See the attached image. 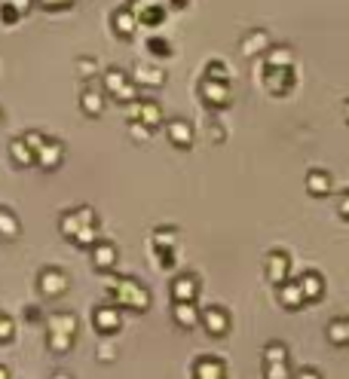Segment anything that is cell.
Masks as SVG:
<instances>
[{
    "instance_id": "6",
    "label": "cell",
    "mask_w": 349,
    "mask_h": 379,
    "mask_svg": "<svg viewBox=\"0 0 349 379\" xmlns=\"http://www.w3.org/2000/svg\"><path fill=\"white\" fill-rule=\"evenodd\" d=\"M199 327L206 330L211 339H224L230 334V327H233V318H230L227 306H220V303H211V306L199 309Z\"/></svg>"
},
{
    "instance_id": "18",
    "label": "cell",
    "mask_w": 349,
    "mask_h": 379,
    "mask_svg": "<svg viewBox=\"0 0 349 379\" xmlns=\"http://www.w3.org/2000/svg\"><path fill=\"white\" fill-rule=\"evenodd\" d=\"M294 282H297V288L303 294V303H319L321 297H325V291H328L325 275H321L319 270H307L300 279H294Z\"/></svg>"
},
{
    "instance_id": "50",
    "label": "cell",
    "mask_w": 349,
    "mask_h": 379,
    "mask_svg": "<svg viewBox=\"0 0 349 379\" xmlns=\"http://www.w3.org/2000/svg\"><path fill=\"white\" fill-rule=\"evenodd\" d=\"M0 379H9V371H6L4 364H0Z\"/></svg>"
},
{
    "instance_id": "20",
    "label": "cell",
    "mask_w": 349,
    "mask_h": 379,
    "mask_svg": "<svg viewBox=\"0 0 349 379\" xmlns=\"http://www.w3.org/2000/svg\"><path fill=\"white\" fill-rule=\"evenodd\" d=\"M307 193L312 199H325L334 193V174H331L328 169H309L307 172Z\"/></svg>"
},
{
    "instance_id": "29",
    "label": "cell",
    "mask_w": 349,
    "mask_h": 379,
    "mask_svg": "<svg viewBox=\"0 0 349 379\" xmlns=\"http://www.w3.org/2000/svg\"><path fill=\"white\" fill-rule=\"evenodd\" d=\"M22 233V224H18V217L13 215L9 208L0 205V239H6V242H13Z\"/></svg>"
},
{
    "instance_id": "46",
    "label": "cell",
    "mask_w": 349,
    "mask_h": 379,
    "mask_svg": "<svg viewBox=\"0 0 349 379\" xmlns=\"http://www.w3.org/2000/svg\"><path fill=\"white\" fill-rule=\"evenodd\" d=\"M190 0H165V9H187Z\"/></svg>"
},
{
    "instance_id": "27",
    "label": "cell",
    "mask_w": 349,
    "mask_h": 379,
    "mask_svg": "<svg viewBox=\"0 0 349 379\" xmlns=\"http://www.w3.org/2000/svg\"><path fill=\"white\" fill-rule=\"evenodd\" d=\"M325 337L331 346L337 349H349V315H340V318H331L328 327H325Z\"/></svg>"
},
{
    "instance_id": "2",
    "label": "cell",
    "mask_w": 349,
    "mask_h": 379,
    "mask_svg": "<svg viewBox=\"0 0 349 379\" xmlns=\"http://www.w3.org/2000/svg\"><path fill=\"white\" fill-rule=\"evenodd\" d=\"M77 330H80V321L73 312H52L46 318V346H49V352L68 355L73 343H77Z\"/></svg>"
},
{
    "instance_id": "23",
    "label": "cell",
    "mask_w": 349,
    "mask_h": 379,
    "mask_svg": "<svg viewBox=\"0 0 349 379\" xmlns=\"http://www.w3.org/2000/svg\"><path fill=\"white\" fill-rule=\"evenodd\" d=\"M105 104H107V95L101 89L86 86V89L80 92V110H83V116L98 119L101 114H105Z\"/></svg>"
},
{
    "instance_id": "24",
    "label": "cell",
    "mask_w": 349,
    "mask_h": 379,
    "mask_svg": "<svg viewBox=\"0 0 349 379\" xmlns=\"http://www.w3.org/2000/svg\"><path fill=\"white\" fill-rule=\"evenodd\" d=\"M261 59H264V68H291L294 49L288 43H270V49H266Z\"/></svg>"
},
{
    "instance_id": "33",
    "label": "cell",
    "mask_w": 349,
    "mask_h": 379,
    "mask_svg": "<svg viewBox=\"0 0 349 379\" xmlns=\"http://www.w3.org/2000/svg\"><path fill=\"white\" fill-rule=\"evenodd\" d=\"M230 71L227 68V61L224 59H211V61H206V80H224V83H230Z\"/></svg>"
},
{
    "instance_id": "14",
    "label": "cell",
    "mask_w": 349,
    "mask_h": 379,
    "mask_svg": "<svg viewBox=\"0 0 349 379\" xmlns=\"http://www.w3.org/2000/svg\"><path fill=\"white\" fill-rule=\"evenodd\" d=\"M126 6L135 13L138 25H147V28L162 25L165 16H169V9H165V4H160V0H129Z\"/></svg>"
},
{
    "instance_id": "39",
    "label": "cell",
    "mask_w": 349,
    "mask_h": 379,
    "mask_svg": "<svg viewBox=\"0 0 349 379\" xmlns=\"http://www.w3.org/2000/svg\"><path fill=\"white\" fill-rule=\"evenodd\" d=\"M18 138H22V141L31 147V153L40 150V144L46 141V135H43V132H34V128H31V132H25V135H18Z\"/></svg>"
},
{
    "instance_id": "21",
    "label": "cell",
    "mask_w": 349,
    "mask_h": 379,
    "mask_svg": "<svg viewBox=\"0 0 349 379\" xmlns=\"http://www.w3.org/2000/svg\"><path fill=\"white\" fill-rule=\"evenodd\" d=\"M129 77H132L138 89H160L165 83V68L162 64H138Z\"/></svg>"
},
{
    "instance_id": "37",
    "label": "cell",
    "mask_w": 349,
    "mask_h": 379,
    "mask_svg": "<svg viewBox=\"0 0 349 379\" xmlns=\"http://www.w3.org/2000/svg\"><path fill=\"white\" fill-rule=\"evenodd\" d=\"M98 361L101 364H110V361H114V358H117V346L114 343H110V339H101V346H98Z\"/></svg>"
},
{
    "instance_id": "7",
    "label": "cell",
    "mask_w": 349,
    "mask_h": 379,
    "mask_svg": "<svg viewBox=\"0 0 349 379\" xmlns=\"http://www.w3.org/2000/svg\"><path fill=\"white\" fill-rule=\"evenodd\" d=\"M199 101H202V107H208V110H227L230 104H233V89H230V83H224V80H206L202 77Z\"/></svg>"
},
{
    "instance_id": "49",
    "label": "cell",
    "mask_w": 349,
    "mask_h": 379,
    "mask_svg": "<svg viewBox=\"0 0 349 379\" xmlns=\"http://www.w3.org/2000/svg\"><path fill=\"white\" fill-rule=\"evenodd\" d=\"M343 116H346V126H349V98L343 101Z\"/></svg>"
},
{
    "instance_id": "15",
    "label": "cell",
    "mask_w": 349,
    "mask_h": 379,
    "mask_svg": "<svg viewBox=\"0 0 349 379\" xmlns=\"http://www.w3.org/2000/svg\"><path fill=\"white\" fill-rule=\"evenodd\" d=\"M190 379H227V364L218 355H196L190 364Z\"/></svg>"
},
{
    "instance_id": "42",
    "label": "cell",
    "mask_w": 349,
    "mask_h": 379,
    "mask_svg": "<svg viewBox=\"0 0 349 379\" xmlns=\"http://www.w3.org/2000/svg\"><path fill=\"white\" fill-rule=\"evenodd\" d=\"M337 215H340V217H343L346 224H349V190L340 193V199H337Z\"/></svg>"
},
{
    "instance_id": "40",
    "label": "cell",
    "mask_w": 349,
    "mask_h": 379,
    "mask_svg": "<svg viewBox=\"0 0 349 379\" xmlns=\"http://www.w3.org/2000/svg\"><path fill=\"white\" fill-rule=\"evenodd\" d=\"M291 379H325V376H321V371H316V367H297V371H294L291 373Z\"/></svg>"
},
{
    "instance_id": "12",
    "label": "cell",
    "mask_w": 349,
    "mask_h": 379,
    "mask_svg": "<svg viewBox=\"0 0 349 379\" xmlns=\"http://www.w3.org/2000/svg\"><path fill=\"white\" fill-rule=\"evenodd\" d=\"M165 138L174 150H193V141H196V128H193L190 119L184 116H172L165 119Z\"/></svg>"
},
{
    "instance_id": "28",
    "label": "cell",
    "mask_w": 349,
    "mask_h": 379,
    "mask_svg": "<svg viewBox=\"0 0 349 379\" xmlns=\"http://www.w3.org/2000/svg\"><path fill=\"white\" fill-rule=\"evenodd\" d=\"M178 239H181L178 227H156L150 233V245H153V251H174Z\"/></svg>"
},
{
    "instance_id": "1",
    "label": "cell",
    "mask_w": 349,
    "mask_h": 379,
    "mask_svg": "<svg viewBox=\"0 0 349 379\" xmlns=\"http://www.w3.org/2000/svg\"><path fill=\"white\" fill-rule=\"evenodd\" d=\"M107 303H114L123 312H135V315H144L150 309V291H147L144 282H138L135 275H114L107 284Z\"/></svg>"
},
{
    "instance_id": "4",
    "label": "cell",
    "mask_w": 349,
    "mask_h": 379,
    "mask_svg": "<svg viewBox=\"0 0 349 379\" xmlns=\"http://www.w3.org/2000/svg\"><path fill=\"white\" fill-rule=\"evenodd\" d=\"M261 86L276 98L291 95L297 86V68H261Z\"/></svg>"
},
{
    "instance_id": "25",
    "label": "cell",
    "mask_w": 349,
    "mask_h": 379,
    "mask_svg": "<svg viewBox=\"0 0 349 379\" xmlns=\"http://www.w3.org/2000/svg\"><path fill=\"white\" fill-rule=\"evenodd\" d=\"M172 321L181 330L199 327V309H196V303H172Z\"/></svg>"
},
{
    "instance_id": "35",
    "label": "cell",
    "mask_w": 349,
    "mask_h": 379,
    "mask_svg": "<svg viewBox=\"0 0 349 379\" xmlns=\"http://www.w3.org/2000/svg\"><path fill=\"white\" fill-rule=\"evenodd\" d=\"M77 73L83 80H92L98 73V61L95 59H77Z\"/></svg>"
},
{
    "instance_id": "34",
    "label": "cell",
    "mask_w": 349,
    "mask_h": 379,
    "mask_svg": "<svg viewBox=\"0 0 349 379\" xmlns=\"http://www.w3.org/2000/svg\"><path fill=\"white\" fill-rule=\"evenodd\" d=\"M37 6H43L46 13H61V9H71L77 0H34Z\"/></svg>"
},
{
    "instance_id": "19",
    "label": "cell",
    "mask_w": 349,
    "mask_h": 379,
    "mask_svg": "<svg viewBox=\"0 0 349 379\" xmlns=\"http://www.w3.org/2000/svg\"><path fill=\"white\" fill-rule=\"evenodd\" d=\"M138 28L141 25H138V18H135V13L129 6H117L114 13H110V31H114L119 40H132Z\"/></svg>"
},
{
    "instance_id": "13",
    "label": "cell",
    "mask_w": 349,
    "mask_h": 379,
    "mask_svg": "<svg viewBox=\"0 0 349 379\" xmlns=\"http://www.w3.org/2000/svg\"><path fill=\"white\" fill-rule=\"evenodd\" d=\"M199 291H202V282H199L196 272H178L172 279V284H169L172 303H196Z\"/></svg>"
},
{
    "instance_id": "45",
    "label": "cell",
    "mask_w": 349,
    "mask_h": 379,
    "mask_svg": "<svg viewBox=\"0 0 349 379\" xmlns=\"http://www.w3.org/2000/svg\"><path fill=\"white\" fill-rule=\"evenodd\" d=\"M6 4H9V6H13V9H16V13H18V16H25V13H28V9H31V6H34V0H6Z\"/></svg>"
},
{
    "instance_id": "22",
    "label": "cell",
    "mask_w": 349,
    "mask_h": 379,
    "mask_svg": "<svg viewBox=\"0 0 349 379\" xmlns=\"http://www.w3.org/2000/svg\"><path fill=\"white\" fill-rule=\"evenodd\" d=\"M270 34L264 31V28H252L245 37H242V43H239V52L245 55V59H257V55H264L266 49H270Z\"/></svg>"
},
{
    "instance_id": "44",
    "label": "cell",
    "mask_w": 349,
    "mask_h": 379,
    "mask_svg": "<svg viewBox=\"0 0 349 379\" xmlns=\"http://www.w3.org/2000/svg\"><path fill=\"white\" fill-rule=\"evenodd\" d=\"M211 141H215V144H224L227 141V132H224V126H220L218 119H211Z\"/></svg>"
},
{
    "instance_id": "10",
    "label": "cell",
    "mask_w": 349,
    "mask_h": 379,
    "mask_svg": "<svg viewBox=\"0 0 349 379\" xmlns=\"http://www.w3.org/2000/svg\"><path fill=\"white\" fill-rule=\"evenodd\" d=\"M129 119H135V123L147 126L150 132H156V128H160V126L165 123L160 101H153V98H141V95H138V98L132 101V104H129Z\"/></svg>"
},
{
    "instance_id": "47",
    "label": "cell",
    "mask_w": 349,
    "mask_h": 379,
    "mask_svg": "<svg viewBox=\"0 0 349 379\" xmlns=\"http://www.w3.org/2000/svg\"><path fill=\"white\" fill-rule=\"evenodd\" d=\"M49 379H73V376H71L68 371H55V373H52Z\"/></svg>"
},
{
    "instance_id": "48",
    "label": "cell",
    "mask_w": 349,
    "mask_h": 379,
    "mask_svg": "<svg viewBox=\"0 0 349 379\" xmlns=\"http://www.w3.org/2000/svg\"><path fill=\"white\" fill-rule=\"evenodd\" d=\"M28 318L37 321V318H40V309H34V306H31V309H28Z\"/></svg>"
},
{
    "instance_id": "43",
    "label": "cell",
    "mask_w": 349,
    "mask_h": 379,
    "mask_svg": "<svg viewBox=\"0 0 349 379\" xmlns=\"http://www.w3.org/2000/svg\"><path fill=\"white\" fill-rule=\"evenodd\" d=\"M162 270H174V251H153Z\"/></svg>"
},
{
    "instance_id": "17",
    "label": "cell",
    "mask_w": 349,
    "mask_h": 379,
    "mask_svg": "<svg viewBox=\"0 0 349 379\" xmlns=\"http://www.w3.org/2000/svg\"><path fill=\"white\" fill-rule=\"evenodd\" d=\"M34 162L40 165L43 172H55L64 162V144L59 141V138H46V141L40 144V150L34 153Z\"/></svg>"
},
{
    "instance_id": "38",
    "label": "cell",
    "mask_w": 349,
    "mask_h": 379,
    "mask_svg": "<svg viewBox=\"0 0 349 379\" xmlns=\"http://www.w3.org/2000/svg\"><path fill=\"white\" fill-rule=\"evenodd\" d=\"M16 337V325L9 315H0V343H9Z\"/></svg>"
},
{
    "instance_id": "51",
    "label": "cell",
    "mask_w": 349,
    "mask_h": 379,
    "mask_svg": "<svg viewBox=\"0 0 349 379\" xmlns=\"http://www.w3.org/2000/svg\"><path fill=\"white\" fill-rule=\"evenodd\" d=\"M0 123H4V110H0Z\"/></svg>"
},
{
    "instance_id": "5",
    "label": "cell",
    "mask_w": 349,
    "mask_h": 379,
    "mask_svg": "<svg viewBox=\"0 0 349 379\" xmlns=\"http://www.w3.org/2000/svg\"><path fill=\"white\" fill-rule=\"evenodd\" d=\"M92 330L105 339L117 337L119 330H123V309L114 306V303H98V306L92 309Z\"/></svg>"
},
{
    "instance_id": "31",
    "label": "cell",
    "mask_w": 349,
    "mask_h": 379,
    "mask_svg": "<svg viewBox=\"0 0 349 379\" xmlns=\"http://www.w3.org/2000/svg\"><path fill=\"white\" fill-rule=\"evenodd\" d=\"M261 373L264 379H291V358L288 361H264L261 364Z\"/></svg>"
},
{
    "instance_id": "52",
    "label": "cell",
    "mask_w": 349,
    "mask_h": 379,
    "mask_svg": "<svg viewBox=\"0 0 349 379\" xmlns=\"http://www.w3.org/2000/svg\"><path fill=\"white\" fill-rule=\"evenodd\" d=\"M0 315H4V312H0Z\"/></svg>"
},
{
    "instance_id": "16",
    "label": "cell",
    "mask_w": 349,
    "mask_h": 379,
    "mask_svg": "<svg viewBox=\"0 0 349 379\" xmlns=\"http://www.w3.org/2000/svg\"><path fill=\"white\" fill-rule=\"evenodd\" d=\"M89 254H92V266H95L98 272H114L117 270L119 251L110 239H95V245L89 248Z\"/></svg>"
},
{
    "instance_id": "11",
    "label": "cell",
    "mask_w": 349,
    "mask_h": 379,
    "mask_svg": "<svg viewBox=\"0 0 349 379\" xmlns=\"http://www.w3.org/2000/svg\"><path fill=\"white\" fill-rule=\"evenodd\" d=\"M68 272H61L59 266H46V270H40V275H37V291L43 294L46 300H59L68 294Z\"/></svg>"
},
{
    "instance_id": "3",
    "label": "cell",
    "mask_w": 349,
    "mask_h": 379,
    "mask_svg": "<svg viewBox=\"0 0 349 379\" xmlns=\"http://www.w3.org/2000/svg\"><path fill=\"white\" fill-rule=\"evenodd\" d=\"M101 92L117 101V104H132V101L138 98V86L132 83V77H129V71L117 68V64H110V68L101 71Z\"/></svg>"
},
{
    "instance_id": "30",
    "label": "cell",
    "mask_w": 349,
    "mask_h": 379,
    "mask_svg": "<svg viewBox=\"0 0 349 379\" xmlns=\"http://www.w3.org/2000/svg\"><path fill=\"white\" fill-rule=\"evenodd\" d=\"M9 160H13L18 169H28V165H34V153L22 138H16V141H9Z\"/></svg>"
},
{
    "instance_id": "9",
    "label": "cell",
    "mask_w": 349,
    "mask_h": 379,
    "mask_svg": "<svg viewBox=\"0 0 349 379\" xmlns=\"http://www.w3.org/2000/svg\"><path fill=\"white\" fill-rule=\"evenodd\" d=\"M264 275H266V282H270L273 288H279L282 282H288L291 279V254L285 251V248H273V251H266Z\"/></svg>"
},
{
    "instance_id": "32",
    "label": "cell",
    "mask_w": 349,
    "mask_h": 379,
    "mask_svg": "<svg viewBox=\"0 0 349 379\" xmlns=\"http://www.w3.org/2000/svg\"><path fill=\"white\" fill-rule=\"evenodd\" d=\"M147 52L153 55V59H160V61H169L174 49H172V43L165 40V37H147Z\"/></svg>"
},
{
    "instance_id": "36",
    "label": "cell",
    "mask_w": 349,
    "mask_h": 379,
    "mask_svg": "<svg viewBox=\"0 0 349 379\" xmlns=\"http://www.w3.org/2000/svg\"><path fill=\"white\" fill-rule=\"evenodd\" d=\"M129 135H132L135 138V141H150V138H153V132H150V128H147V126H141V123H135V119H129Z\"/></svg>"
},
{
    "instance_id": "8",
    "label": "cell",
    "mask_w": 349,
    "mask_h": 379,
    "mask_svg": "<svg viewBox=\"0 0 349 379\" xmlns=\"http://www.w3.org/2000/svg\"><path fill=\"white\" fill-rule=\"evenodd\" d=\"M89 227H98V215H95V208H89V205L64 211L61 220H59V229H61V236L68 239V242L77 233H83V229H89Z\"/></svg>"
},
{
    "instance_id": "41",
    "label": "cell",
    "mask_w": 349,
    "mask_h": 379,
    "mask_svg": "<svg viewBox=\"0 0 349 379\" xmlns=\"http://www.w3.org/2000/svg\"><path fill=\"white\" fill-rule=\"evenodd\" d=\"M0 18H4V25H16V22H18V18H22V16H18L16 9L9 6L6 0H4V4H0Z\"/></svg>"
},
{
    "instance_id": "26",
    "label": "cell",
    "mask_w": 349,
    "mask_h": 379,
    "mask_svg": "<svg viewBox=\"0 0 349 379\" xmlns=\"http://www.w3.org/2000/svg\"><path fill=\"white\" fill-rule=\"evenodd\" d=\"M279 306L285 312H297V309L307 306V303H303V294H300V288H297V282H294V279L279 284Z\"/></svg>"
}]
</instances>
